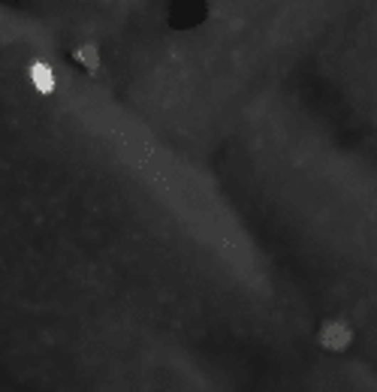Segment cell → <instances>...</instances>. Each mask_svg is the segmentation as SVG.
Instances as JSON below:
<instances>
[{
  "mask_svg": "<svg viewBox=\"0 0 377 392\" xmlns=\"http://www.w3.org/2000/svg\"><path fill=\"white\" fill-rule=\"evenodd\" d=\"M28 79H31V85H33V91L36 94H43V97H48L55 91V85H58V79H55V70L46 64V60H31L28 64Z\"/></svg>",
  "mask_w": 377,
  "mask_h": 392,
  "instance_id": "obj_2",
  "label": "cell"
},
{
  "mask_svg": "<svg viewBox=\"0 0 377 392\" xmlns=\"http://www.w3.org/2000/svg\"><path fill=\"white\" fill-rule=\"evenodd\" d=\"M73 60H75V64H82L87 73H97L100 70V48L94 46V43H85V46H79V48H75V52H73Z\"/></svg>",
  "mask_w": 377,
  "mask_h": 392,
  "instance_id": "obj_3",
  "label": "cell"
},
{
  "mask_svg": "<svg viewBox=\"0 0 377 392\" xmlns=\"http://www.w3.org/2000/svg\"><path fill=\"white\" fill-rule=\"evenodd\" d=\"M317 344L332 350V353H341L354 344V329H350V323H344V320H326L317 332Z\"/></svg>",
  "mask_w": 377,
  "mask_h": 392,
  "instance_id": "obj_1",
  "label": "cell"
}]
</instances>
